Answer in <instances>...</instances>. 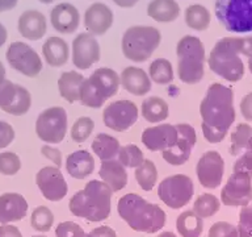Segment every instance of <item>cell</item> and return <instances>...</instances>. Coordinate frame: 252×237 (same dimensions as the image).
Masks as SVG:
<instances>
[{
	"instance_id": "6da1fadb",
	"label": "cell",
	"mask_w": 252,
	"mask_h": 237,
	"mask_svg": "<svg viewBox=\"0 0 252 237\" xmlns=\"http://www.w3.org/2000/svg\"><path fill=\"white\" fill-rule=\"evenodd\" d=\"M202 134L210 144H218L226 137L235 121L234 92L230 87L213 83L200 104Z\"/></svg>"
},
{
	"instance_id": "7a4b0ae2",
	"label": "cell",
	"mask_w": 252,
	"mask_h": 237,
	"mask_svg": "<svg viewBox=\"0 0 252 237\" xmlns=\"http://www.w3.org/2000/svg\"><path fill=\"white\" fill-rule=\"evenodd\" d=\"M118 215L137 232L157 233L165 224V212L138 194H126L118 200Z\"/></svg>"
},
{
	"instance_id": "3957f363",
	"label": "cell",
	"mask_w": 252,
	"mask_h": 237,
	"mask_svg": "<svg viewBox=\"0 0 252 237\" xmlns=\"http://www.w3.org/2000/svg\"><path fill=\"white\" fill-rule=\"evenodd\" d=\"M112 194L113 191L109 186L102 181H90L84 189L79 190L70 199L71 213L94 223L105 220L110 215Z\"/></svg>"
},
{
	"instance_id": "277c9868",
	"label": "cell",
	"mask_w": 252,
	"mask_h": 237,
	"mask_svg": "<svg viewBox=\"0 0 252 237\" xmlns=\"http://www.w3.org/2000/svg\"><path fill=\"white\" fill-rule=\"evenodd\" d=\"M242 45L243 39L238 37H224L217 41L208 58L210 70L227 82H239L244 75Z\"/></svg>"
},
{
	"instance_id": "5b68a950",
	"label": "cell",
	"mask_w": 252,
	"mask_h": 237,
	"mask_svg": "<svg viewBox=\"0 0 252 237\" xmlns=\"http://www.w3.org/2000/svg\"><path fill=\"white\" fill-rule=\"evenodd\" d=\"M177 74L185 84H196L205 75V46L196 36H184L177 42Z\"/></svg>"
},
{
	"instance_id": "8992f818",
	"label": "cell",
	"mask_w": 252,
	"mask_h": 237,
	"mask_svg": "<svg viewBox=\"0 0 252 237\" xmlns=\"http://www.w3.org/2000/svg\"><path fill=\"white\" fill-rule=\"evenodd\" d=\"M120 84V77L113 69L100 67L84 79L79 102L90 108H101L108 99L117 95Z\"/></svg>"
},
{
	"instance_id": "52a82bcc",
	"label": "cell",
	"mask_w": 252,
	"mask_h": 237,
	"mask_svg": "<svg viewBox=\"0 0 252 237\" xmlns=\"http://www.w3.org/2000/svg\"><path fill=\"white\" fill-rule=\"evenodd\" d=\"M160 41L161 33L157 28L149 25H134L127 28L122 36V53L133 62H146L159 47Z\"/></svg>"
},
{
	"instance_id": "ba28073f",
	"label": "cell",
	"mask_w": 252,
	"mask_h": 237,
	"mask_svg": "<svg viewBox=\"0 0 252 237\" xmlns=\"http://www.w3.org/2000/svg\"><path fill=\"white\" fill-rule=\"evenodd\" d=\"M216 16L226 31L252 32V0H216Z\"/></svg>"
},
{
	"instance_id": "9c48e42d",
	"label": "cell",
	"mask_w": 252,
	"mask_h": 237,
	"mask_svg": "<svg viewBox=\"0 0 252 237\" xmlns=\"http://www.w3.org/2000/svg\"><path fill=\"white\" fill-rule=\"evenodd\" d=\"M193 181L184 174H175L164 178L158 186L159 199L172 209H179L188 204L193 198Z\"/></svg>"
},
{
	"instance_id": "30bf717a",
	"label": "cell",
	"mask_w": 252,
	"mask_h": 237,
	"mask_svg": "<svg viewBox=\"0 0 252 237\" xmlns=\"http://www.w3.org/2000/svg\"><path fill=\"white\" fill-rule=\"evenodd\" d=\"M67 112L63 107H50L42 111L35 121V133L46 144H59L66 137Z\"/></svg>"
},
{
	"instance_id": "8fae6325",
	"label": "cell",
	"mask_w": 252,
	"mask_h": 237,
	"mask_svg": "<svg viewBox=\"0 0 252 237\" xmlns=\"http://www.w3.org/2000/svg\"><path fill=\"white\" fill-rule=\"evenodd\" d=\"M5 58L12 69L28 78H34L43 69L42 59L38 53L21 41H15L8 46Z\"/></svg>"
},
{
	"instance_id": "7c38bea8",
	"label": "cell",
	"mask_w": 252,
	"mask_h": 237,
	"mask_svg": "<svg viewBox=\"0 0 252 237\" xmlns=\"http://www.w3.org/2000/svg\"><path fill=\"white\" fill-rule=\"evenodd\" d=\"M138 108L133 102L121 99L112 102L102 111L104 125L116 132H126L137 122Z\"/></svg>"
},
{
	"instance_id": "4fadbf2b",
	"label": "cell",
	"mask_w": 252,
	"mask_h": 237,
	"mask_svg": "<svg viewBox=\"0 0 252 237\" xmlns=\"http://www.w3.org/2000/svg\"><path fill=\"white\" fill-rule=\"evenodd\" d=\"M220 200L228 207H244L252 201V177L232 173L220 191Z\"/></svg>"
},
{
	"instance_id": "5bb4252c",
	"label": "cell",
	"mask_w": 252,
	"mask_h": 237,
	"mask_svg": "<svg viewBox=\"0 0 252 237\" xmlns=\"http://www.w3.org/2000/svg\"><path fill=\"white\" fill-rule=\"evenodd\" d=\"M196 174L200 185L205 189L220 187L224 174V161L216 150H209L201 156L196 165Z\"/></svg>"
},
{
	"instance_id": "9a60e30c",
	"label": "cell",
	"mask_w": 252,
	"mask_h": 237,
	"mask_svg": "<svg viewBox=\"0 0 252 237\" xmlns=\"http://www.w3.org/2000/svg\"><path fill=\"white\" fill-rule=\"evenodd\" d=\"M35 183L45 199L61 201L68 193V186L62 171L57 166H45L35 175Z\"/></svg>"
},
{
	"instance_id": "2e32d148",
	"label": "cell",
	"mask_w": 252,
	"mask_h": 237,
	"mask_svg": "<svg viewBox=\"0 0 252 237\" xmlns=\"http://www.w3.org/2000/svg\"><path fill=\"white\" fill-rule=\"evenodd\" d=\"M176 129L179 132L176 144L163 152V159L172 166L184 165L188 161L192 150L196 145L197 136L196 130L189 124H176Z\"/></svg>"
},
{
	"instance_id": "e0dca14e",
	"label": "cell",
	"mask_w": 252,
	"mask_h": 237,
	"mask_svg": "<svg viewBox=\"0 0 252 237\" xmlns=\"http://www.w3.org/2000/svg\"><path fill=\"white\" fill-rule=\"evenodd\" d=\"M100 43L88 32L79 33L72 41V63L76 69L88 70L100 59Z\"/></svg>"
},
{
	"instance_id": "ac0fdd59",
	"label": "cell",
	"mask_w": 252,
	"mask_h": 237,
	"mask_svg": "<svg viewBox=\"0 0 252 237\" xmlns=\"http://www.w3.org/2000/svg\"><path fill=\"white\" fill-rule=\"evenodd\" d=\"M179 132L176 125L172 124H159L157 126L146 128L142 133L143 145L151 152H164L172 148L177 141Z\"/></svg>"
},
{
	"instance_id": "d6986e66",
	"label": "cell",
	"mask_w": 252,
	"mask_h": 237,
	"mask_svg": "<svg viewBox=\"0 0 252 237\" xmlns=\"http://www.w3.org/2000/svg\"><path fill=\"white\" fill-rule=\"evenodd\" d=\"M114 21L113 11L104 3H94L87 8L84 13V25L87 32L92 36H102L109 31Z\"/></svg>"
},
{
	"instance_id": "ffe728a7",
	"label": "cell",
	"mask_w": 252,
	"mask_h": 237,
	"mask_svg": "<svg viewBox=\"0 0 252 237\" xmlns=\"http://www.w3.org/2000/svg\"><path fill=\"white\" fill-rule=\"evenodd\" d=\"M50 23L59 33L71 35L79 28L80 13L78 8L71 3H59L51 9Z\"/></svg>"
},
{
	"instance_id": "44dd1931",
	"label": "cell",
	"mask_w": 252,
	"mask_h": 237,
	"mask_svg": "<svg viewBox=\"0 0 252 237\" xmlns=\"http://www.w3.org/2000/svg\"><path fill=\"white\" fill-rule=\"evenodd\" d=\"M17 29L24 39L29 41H38L46 35L47 21L42 12L37 9H28L23 12L17 21Z\"/></svg>"
},
{
	"instance_id": "7402d4cb",
	"label": "cell",
	"mask_w": 252,
	"mask_h": 237,
	"mask_svg": "<svg viewBox=\"0 0 252 237\" xmlns=\"http://www.w3.org/2000/svg\"><path fill=\"white\" fill-rule=\"evenodd\" d=\"M28 213L27 199L17 193L0 195V224H11L23 220Z\"/></svg>"
},
{
	"instance_id": "603a6c76",
	"label": "cell",
	"mask_w": 252,
	"mask_h": 237,
	"mask_svg": "<svg viewBox=\"0 0 252 237\" xmlns=\"http://www.w3.org/2000/svg\"><path fill=\"white\" fill-rule=\"evenodd\" d=\"M120 82L127 92L135 96H143L151 90V79L143 69L129 66L120 75Z\"/></svg>"
},
{
	"instance_id": "cb8c5ba5",
	"label": "cell",
	"mask_w": 252,
	"mask_h": 237,
	"mask_svg": "<svg viewBox=\"0 0 252 237\" xmlns=\"http://www.w3.org/2000/svg\"><path fill=\"white\" fill-rule=\"evenodd\" d=\"M98 175L105 185L109 186L113 193L121 191L127 185L126 167L116 158L110 159V161H102Z\"/></svg>"
},
{
	"instance_id": "d4e9b609",
	"label": "cell",
	"mask_w": 252,
	"mask_h": 237,
	"mask_svg": "<svg viewBox=\"0 0 252 237\" xmlns=\"http://www.w3.org/2000/svg\"><path fill=\"white\" fill-rule=\"evenodd\" d=\"M42 54L49 66L61 67L70 58V47L63 39L51 36L43 43Z\"/></svg>"
},
{
	"instance_id": "484cf974",
	"label": "cell",
	"mask_w": 252,
	"mask_h": 237,
	"mask_svg": "<svg viewBox=\"0 0 252 237\" xmlns=\"http://www.w3.org/2000/svg\"><path fill=\"white\" fill-rule=\"evenodd\" d=\"M66 170L75 179L90 177L94 170V159L88 150H76L67 156Z\"/></svg>"
},
{
	"instance_id": "4316f807",
	"label": "cell",
	"mask_w": 252,
	"mask_h": 237,
	"mask_svg": "<svg viewBox=\"0 0 252 237\" xmlns=\"http://www.w3.org/2000/svg\"><path fill=\"white\" fill-rule=\"evenodd\" d=\"M84 77L78 71H64L58 79L59 95L70 104L79 102Z\"/></svg>"
},
{
	"instance_id": "83f0119b",
	"label": "cell",
	"mask_w": 252,
	"mask_h": 237,
	"mask_svg": "<svg viewBox=\"0 0 252 237\" xmlns=\"http://www.w3.org/2000/svg\"><path fill=\"white\" fill-rule=\"evenodd\" d=\"M147 15L158 23H172L180 15V5L176 0H151Z\"/></svg>"
},
{
	"instance_id": "f1b7e54d",
	"label": "cell",
	"mask_w": 252,
	"mask_h": 237,
	"mask_svg": "<svg viewBox=\"0 0 252 237\" xmlns=\"http://www.w3.org/2000/svg\"><path fill=\"white\" fill-rule=\"evenodd\" d=\"M142 116L146 121L160 122L164 121L169 115L168 103L159 96H150L142 102Z\"/></svg>"
},
{
	"instance_id": "f546056e",
	"label": "cell",
	"mask_w": 252,
	"mask_h": 237,
	"mask_svg": "<svg viewBox=\"0 0 252 237\" xmlns=\"http://www.w3.org/2000/svg\"><path fill=\"white\" fill-rule=\"evenodd\" d=\"M94 153L102 161H110L118 156L120 152V141L117 138L106 133H98L91 145Z\"/></svg>"
},
{
	"instance_id": "4dcf8cb0",
	"label": "cell",
	"mask_w": 252,
	"mask_h": 237,
	"mask_svg": "<svg viewBox=\"0 0 252 237\" xmlns=\"http://www.w3.org/2000/svg\"><path fill=\"white\" fill-rule=\"evenodd\" d=\"M176 229L181 237H200L204 232V221L193 211H184L176 219Z\"/></svg>"
},
{
	"instance_id": "1f68e13d",
	"label": "cell",
	"mask_w": 252,
	"mask_h": 237,
	"mask_svg": "<svg viewBox=\"0 0 252 237\" xmlns=\"http://www.w3.org/2000/svg\"><path fill=\"white\" fill-rule=\"evenodd\" d=\"M185 24L190 29L197 32L206 31L212 21L210 12L202 4H192L184 12Z\"/></svg>"
},
{
	"instance_id": "d6a6232c",
	"label": "cell",
	"mask_w": 252,
	"mask_h": 237,
	"mask_svg": "<svg viewBox=\"0 0 252 237\" xmlns=\"http://www.w3.org/2000/svg\"><path fill=\"white\" fill-rule=\"evenodd\" d=\"M252 138V126L240 122L231 133V146H230V154L231 156H240L248 150V145Z\"/></svg>"
},
{
	"instance_id": "836d02e7",
	"label": "cell",
	"mask_w": 252,
	"mask_h": 237,
	"mask_svg": "<svg viewBox=\"0 0 252 237\" xmlns=\"http://www.w3.org/2000/svg\"><path fill=\"white\" fill-rule=\"evenodd\" d=\"M135 179L143 191H151L158 181V169L151 159H145L135 169Z\"/></svg>"
},
{
	"instance_id": "e575fe53",
	"label": "cell",
	"mask_w": 252,
	"mask_h": 237,
	"mask_svg": "<svg viewBox=\"0 0 252 237\" xmlns=\"http://www.w3.org/2000/svg\"><path fill=\"white\" fill-rule=\"evenodd\" d=\"M150 79L158 84H168L173 80L172 63L165 58H158L149 67Z\"/></svg>"
},
{
	"instance_id": "d590c367",
	"label": "cell",
	"mask_w": 252,
	"mask_h": 237,
	"mask_svg": "<svg viewBox=\"0 0 252 237\" xmlns=\"http://www.w3.org/2000/svg\"><path fill=\"white\" fill-rule=\"evenodd\" d=\"M220 208V201L216 195L212 194H202L197 198L193 204V212L201 219H208L214 216Z\"/></svg>"
},
{
	"instance_id": "8d00e7d4",
	"label": "cell",
	"mask_w": 252,
	"mask_h": 237,
	"mask_svg": "<svg viewBox=\"0 0 252 237\" xmlns=\"http://www.w3.org/2000/svg\"><path fill=\"white\" fill-rule=\"evenodd\" d=\"M32 107V95L31 92L25 88L24 86L17 84V94L11 106L4 108L5 114H9L12 116H23L28 114V111L31 110Z\"/></svg>"
},
{
	"instance_id": "74e56055",
	"label": "cell",
	"mask_w": 252,
	"mask_h": 237,
	"mask_svg": "<svg viewBox=\"0 0 252 237\" xmlns=\"http://www.w3.org/2000/svg\"><path fill=\"white\" fill-rule=\"evenodd\" d=\"M54 223V215L45 205H39L33 209L31 216L32 228L37 232H49Z\"/></svg>"
},
{
	"instance_id": "f35d334b",
	"label": "cell",
	"mask_w": 252,
	"mask_h": 237,
	"mask_svg": "<svg viewBox=\"0 0 252 237\" xmlns=\"http://www.w3.org/2000/svg\"><path fill=\"white\" fill-rule=\"evenodd\" d=\"M117 157L122 165L125 167H130V169H137L138 166H141L142 162L145 161L142 150L134 144L121 146Z\"/></svg>"
},
{
	"instance_id": "ab89813d",
	"label": "cell",
	"mask_w": 252,
	"mask_h": 237,
	"mask_svg": "<svg viewBox=\"0 0 252 237\" xmlns=\"http://www.w3.org/2000/svg\"><path fill=\"white\" fill-rule=\"evenodd\" d=\"M94 129V121L88 116H82L74 122V125L71 128V138L75 142L82 144L90 137Z\"/></svg>"
},
{
	"instance_id": "60d3db41",
	"label": "cell",
	"mask_w": 252,
	"mask_h": 237,
	"mask_svg": "<svg viewBox=\"0 0 252 237\" xmlns=\"http://www.w3.org/2000/svg\"><path fill=\"white\" fill-rule=\"evenodd\" d=\"M21 169V159L13 152L0 153V174L3 175H15Z\"/></svg>"
},
{
	"instance_id": "b9f144b4",
	"label": "cell",
	"mask_w": 252,
	"mask_h": 237,
	"mask_svg": "<svg viewBox=\"0 0 252 237\" xmlns=\"http://www.w3.org/2000/svg\"><path fill=\"white\" fill-rule=\"evenodd\" d=\"M55 237H94L74 221H63L55 228Z\"/></svg>"
},
{
	"instance_id": "7bdbcfd3",
	"label": "cell",
	"mask_w": 252,
	"mask_h": 237,
	"mask_svg": "<svg viewBox=\"0 0 252 237\" xmlns=\"http://www.w3.org/2000/svg\"><path fill=\"white\" fill-rule=\"evenodd\" d=\"M236 229L239 237H252V203L242 207Z\"/></svg>"
},
{
	"instance_id": "ee69618b",
	"label": "cell",
	"mask_w": 252,
	"mask_h": 237,
	"mask_svg": "<svg viewBox=\"0 0 252 237\" xmlns=\"http://www.w3.org/2000/svg\"><path fill=\"white\" fill-rule=\"evenodd\" d=\"M17 94V84L8 79L0 82V110L7 108L13 103Z\"/></svg>"
},
{
	"instance_id": "f6af8a7d",
	"label": "cell",
	"mask_w": 252,
	"mask_h": 237,
	"mask_svg": "<svg viewBox=\"0 0 252 237\" xmlns=\"http://www.w3.org/2000/svg\"><path fill=\"white\" fill-rule=\"evenodd\" d=\"M208 237H239L235 225L227 221H217L210 227Z\"/></svg>"
},
{
	"instance_id": "bcb514c9",
	"label": "cell",
	"mask_w": 252,
	"mask_h": 237,
	"mask_svg": "<svg viewBox=\"0 0 252 237\" xmlns=\"http://www.w3.org/2000/svg\"><path fill=\"white\" fill-rule=\"evenodd\" d=\"M232 173H244L252 177V153L251 152H244L240 154L239 158L236 159L232 166Z\"/></svg>"
},
{
	"instance_id": "7dc6e473",
	"label": "cell",
	"mask_w": 252,
	"mask_h": 237,
	"mask_svg": "<svg viewBox=\"0 0 252 237\" xmlns=\"http://www.w3.org/2000/svg\"><path fill=\"white\" fill-rule=\"evenodd\" d=\"M15 140V129L7 121L0 120V149L7 148Z\"/></svg>"
},
{
	"instance_id": "c3c4849f",
	"label": "cell",
	"mask_w": 252,
	"mask_h": 237,
	"mask_svg": "<svg viewBox=\"0 0 252 237\" xmlns=\"http://www.w3.org/2000/svg\"><path fill=\"white\" fill-rule=\"evenodd\" d=\"M41 153H42L43 157H46L47 159L53 161V163H55L57 167H61L62 166V153L61 150L57 149V148H53L50 145H43L41 148Z\"/></svg>"
},
{
	"instance_id": "681fc988",
	"label": "cell",
	"mask_w": 252,
	"mask_h": 237,
	"mask_svg": "<svg viewBox=\"0 0 252 237\" xmlns=\"http://www.w3.org/2000/svg\"><path fill=\"white\" fill-rule=\"evenodd\" d=\"M240 112L247 121L252 122V92L244 95L240 100Z\"/></svg>"
},
{
	"instance_id": "f907efd6",
	"label": "cell",
	"mask_w": 252,
	"mask_h": 237,
	"mask_svg": "<svg viewBox=\"0 0 252 237\" xmlns=\"http://www.w3.org/2000/svg\"><path fill=\"white\" fill-rule=\"evenodd\" d=\"M242 54L247 57L248 70L252 74V36L243 39V45H242Z\"/></svg>"
},
{
	"instance_id": "816d5d0a",
	"label": "cell",
	"mask_w": 252,
	"mask_h": 237,
	"mask_svg": "<svg viewBox=\"0 0 252 237\" xmlns=\"http://www.w3.org/2000/svg\"><path fill=\"white\" fill-rule=\"evenodd\" d=\"M0 237H23L20 229L12 224L0 225Z\"/></svg>"
},
{
	"instance_id": "f5cc1de1",
	"label": "cell",
	"mask_w": 252,
	"mask_h": 237,
	"mask_svg": "<svg viewBox=\"0 0 252 237\" xmlns=\"http://www.w3.org/2000/svg\"><path fill=\"white\" fill-rule=\"evenodd\" d=\"M90 233L94 237H117V233H116V231L110 228V227H105V225L92 229Z\"/></svg>"
},
{
	"instance_id": "db71d44e",
	"label": "cell",
	"mask_w": 252,
	"mask_h": 237,
	"mask_svg": "<svg viewBox=\"0 0 252 237\" xmlns=\"http://www.w3.org/2000/svg\"><path fill=\"white\" fill-rule=\"evenodd\" d=\"M17 3H19V0H0V13L13 9Z\"/></svg>"
},
{
	"instance_id": "11a10c76",
	"label": "cell",
	"mask_w": 252,
	"mask_h": 237,
	"mask_svg": "<svg viewBox=\"0 0 252 237\" xmlns=\"http://www.w3.org/2000/svg\"><path fill=\"white\" fill-rule=\"evenodd\" d=\"M116 5L121 8H131L139 1V0H112Z\"/></svg>"
},
{
	"instance_id": "9f6ffc18",
	"label": "cell",
	"mask_w": 252,
	"mask_h": 237,
	"mask_svg": "<svg viewBox=\"0 0 252 237\" xmlns=\"http://www.w3.org/2000/svg\"><path fill=\"white\" fill-rule=\"evenodd\" d=\"M7 39H8L7 28L4 27L3 24L0 23V47L3 46L4 43L7 42Z\"/></svg>"
},
{
	"instance_id": "6f0895ef",
	"label": "cell",
	"mask_w": 252,
	"mask_h": 237,
	"mask_svg": "<svg viewBox=\"0 0 252 237\" xmlns=\"http://www.w3.org/2000/svg\"><path fill=\"white\" fill-rule=\"evenodd\" d=\"M5 74H7L5 73V67H4L3 62L0 61V82H3L4 79H5Z\"/></svg>"
},
{
	"instance_id": "680465c9",
	"label": "cell",
	"mask_w": 252,
	"mask_h": 237,
	"mask_svg": "<svg viewBox=\"0 0 252 237\" xmlns=\"http://www.w3.org/2000/svg\"><path fill=\"white\" fill-rule=\"evenodd\" d=\"M158 237H177V236L173 232H169V231H167V232L160 233V235H159Z\"/></svg>"
},
{
	"instance_id": "91938a15",
	"label": "cell",
	"mask_w": 252,
	"mask_h": 237,
	"mask_svg": "<svg viewBox=\"0 0 252 237\" xmlns=\"http://www.w3.org/2000/svg\"><path fill=\"white\" fill-rule=\"evenodd\" d=\"M38 1H41L42 4H51L54 3L55 0H38Z\"/></svg>"
},
{
	"instance_id": "94428289",
	"label": "cell",
	"mask_w": 252,
	"mask_h": 237,
	"mask_svg": "<svg viewBox=\"0 0 252 237\" xmlns=\"http://www.w3.org/2000/svg\"><path fill=\"white\" fill-rule=\"evenodd\" d=\"M247 152H251V153H252V138H251V141H250V145H248Z\"/></svg>"
},
{
	"instance_id": "6125c7cd",
	"label": "cell",
	"mask_w": 252,
	"mask_h": 237,
	"mask_svg": "<svg viewBox=\"0 0 252 237\" xmlns=\"http://www.w3.org/2000/svg\"><path fill=\"white\" fill-rule=\"evenodd\" d=\"M32 237H47V236H32Z\"/></svg>"
}]
</instances>
